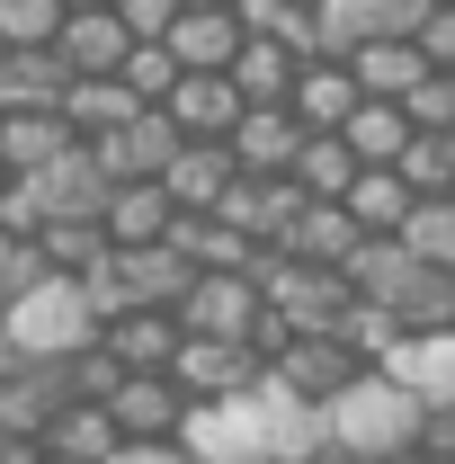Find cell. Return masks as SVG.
I'll return each instance as SVG.
<instances>
[{
    "label": "cell",
    "instance_id": "6da1fadb",
    "mask_svg": "<svg viewBox=\"0 0 455 464\" xmlns=\"http://www.w3.org/2000/svg\"><path fill=\"white\" fill-rule=\"evenodd\" d=\"M322 447H331L322 411L295 402L277 375H268L259 393L197 402V420H188V456H197V464H313Z\"/></svg>",
    "mask_w": 455,
    "mask_h": 464
},
{
    "label": "cell",
    "instance_id": "7a4b0ae2",
    "mask_svg": "<svg viewBox=\"0 0 455 464\" xmlns=\"http://www.w3.org/2000/svg\"><path fill=\"white\" fill-rule=\"evenodd\" d=\"M322 429H331V447H340V456H357V464H393V456H420V438H429V402H420L402 375L366 366L340 402L322 411Z\"/></svg>",
    "mask_w": 455,
    "mask_h": 464
},
{
    "label": "cell",
    "instance_id": "3957f363",
    "mask_svg": "<svg viewBox=\"0 0 455 464\" xmlns=\"http://www.w3.org/2000/svg\"><path fill=\"white\" fill-rule=\"evenodd\" d=\"M0 322H9V348L36 357V366H63V357L99 348V304L81 295V277H45V286H27L18 304H0Z\"/></svg>",
    "mask_w": 455,
    "mask_h": 464
},
{
    "label": "cell",
    "instance_id": "277c9868",
    "mask_svg": "<svg viewBox=\"0 0 455 464\" xmlns=\"http://www.w3.org/2000/svg\"><path fill=\"white\" fill-rule=\"evenodd\" d=\"M250 277H259L268 313H277L295 340H313V331H340L348 304H357L340 268H313V259H286V250H259V268H250Z\"/></svg>",
    "mask_w": 455,
    "mask_h": 464
},
{
    "label": "cell",
    "instance_id": "5b68a950",
    "mask_svg": "<svg viewBox=\"0 0 455 464\" xmlns=\"http://www.w3.org/2000/svg\"><path fill=\"white\" fill-rule=\"evenodd\" d=\"M179 322H188V340H259V322H268V295L250 268H206L188 304H179Z\"/></svg>",
    "mask_w": 455,
    "mask_h": 464
},
{
    "label": "cell",
    "instance_id": "8992f818",
    "mask_svg": "<svg viewBox=\"0 0 455 464\" xmlns=\"http://www.w3.org/2000/svg\"><path fill=\"white\" fill-rule=\"evenodd\" d=\"M268 375H277V384L295 393V402L331 411V402L348 393V384L366 375V357H357V348H348L340 331H313V340H286L277 357H268Z\"/></svg>",
    "mask_w": 455,
    "mask_h": 464
},
{
    "label": "cell",
    "instance_id": "52a82bcc",
    "mask_svg": "<svg viewBox=\"0 0 455 464\" xmlns=\"http://www.w3.org/2000/svg\"><path fill=\"white\" fill-rule=\"evenodd\" d=\"M27 197H36V215H45V224H108L116 179H108V161H99L90 143H72L54 170H36V179H27Z\"/></svg>",
    "mask_w": 455,
    "mask_h": 464
},
{
    "label": "cell",
    "instance_id": "ba28073f",
    "mask_svg": "<svg viewBox=\"0 0 455 464\" xmlns=\"http://www.w3.org/2000/svg\"><path fill=\"white\" fill-rule=\"evenodd\" d=\"M170 375L188 384V402H232V393L268 384V357H259V340H188Z\"/></svg>",
    "mask_w": 455,
    "mask_h": 464
},
{
    "label": "cell",
    "instance_id": "9c48e42d",
    "mask_svg": "<svg viewBox=\"0 0 455 464\" xmlns=\"http://www.w3.org/2000/svg\"><path fill=\"white\" fill-rule=\"evenodd\" d=\"M63 411H72V375H63V366L18 357V366L0 375V438H45Z\"/></svg>",
    "mask_w": 455,
    "mask_h": 464
},
{
    "label": "cell",
    "instance_id": "30bf717a",
    "mask_svg": "<svg viewBox=\"0 0 455 464\" xmlns=\"http://www.w3.org/2000/svg\"><path fill=\"white\" fill-rule=\"evenodd\" d=\"M179 143H188V134L170 125V108H143L134 125L99 134L90 152L108 161V179H116V188H134V179H161V170H170V161H179Z\"/></svg>",
    "mask_w": 455,
    "mask_h": 464
},
{
    "label": "cell",
    "instance_id": "8fae6325",
    "mask_svg": "<svg viewBox=\"0 0 455 464\" xmlns=\"http://www.w3.org/2000/svg\"><path fill=\"white\" fill-rule=\"evenodd\" d=\"M304 206H313V197H304V179H241V188L224 197V224L250 232L259 250H286L295 224H304Z\"/></svg>",
    "mask_w": 455,
    "mask_h": 464
},
{
    "label": "cell",
    "instance_id": "7c38bea8",
    "mask_svg": "<svg viewBox=\"0 0 455 464\" xmlns=\"http://www.w3.org/2000/svg\"><path fill=\"white\" fill-rule=\"evenodd\" d=\"M304 143H313V125H304L295 108H250L241 125H232V161H241V179H295Z\"/></svg>",
    "mask_w": 455,
    "mask_h": 464
},
{
    "label": "cell",
    "instance_id": "4fadbf2b",
    "mask_svg": "<svg viewBox=\"0 0 455 464\" xmlns=\"http://www.w3.org/2000/svg\"><path fill=\"white\" fill-rule=\"evenodd\" d=\"M108 411H116L125 438H188V420H197V402H188L179 375H125L108 393Z\"/></svg>",
    "mask_w": 455,
    "mask_h": 464
},
{
    "label": "cell",
    "instance_id": "5bb4252c",
    "mask_svg": "<svg viewBox=\"0 0 455 464\" xmlns=\"http://www.w3.org/2000/svg\"><path fill=\"white\" fill-rule=\"evenodd\" d=\"M250 116V99L232 90V72H188L170 90V125L188 143H232V125Z\"/></svg>",
    "mask_w": 455,
    "mask_h": 464
},
{
    "label": "cell",
    "instance_id": "9a60e30c",
    "mask_svg": "<svg viewBox=\"0 0 455 464\" xmlns=\"http://www.w3.org/2000/svg\"><path fill=\"white\" fill-rule=\"evenodd\" d=\"M161 188L179 197V215H224V197L241 188V161H232V143H179Z\"/></svg>",
    "mask_w": 455,
    "mask_h": 464
},
{
    "label": "cell",
    "instance_id": "2e32d148",
    "mask_svg": "<svg viewBox=\"0 0 455 464\" xmlns=\"http://www.w3.org/2000/svg\"><path fill=\"white\" fill-rule=\"evenodd\" d=\"M99 340H108V357L125 375H170L179 348H188V322H179V313H116Z\"/></svg>",
    "mask_w": 455,
    "mask_h": 464
},
{
    "label": "cell",
    "instance_id": "e0dca14e",
    "mask_svg": "<svg viewBox=\"0 0 455 464\" xmlns=\"http://www.w3.org/2000/svg\"><path fill=\"white\" fill-rule=\"evenodd\" d=\"M72 143H81V125H72L63 108H9V116H0V161H9L18 179L54 170Z\"/></svg>",
    "mask_w": 455,
    "mask_h": 464
},
{
    "label": "cell",
    "instance_id": "ac0fdd59",
    "mask_svg": "<svg viewBox=\"0 0 455 464\" xmlns=\"http://www.w3.org/2000/svg\"><path fill=\"white\" fill-rule=\"evenodd\" d=\"M63 63H72V81H116L125 54H134V27L116 18V9H72V27H63Z\"/></svg>",
    "mask_w": 455,
    "mask_h": 464
},
{
    "label": "cell",
    "instance_id": "d6986e66",
    "mask_svg": "<svg viewBox=\"0 0 455 464\" xmlns=\"http://www.w3.org/2000/svg\"><path fill=\"white\" fill-rule=\"evenodd\" d=\"M170 232H179V197L161 179H134V188L108 197V241L116 250H152V241H170Z\"/></svg>",
    "mask_w": 455,
    "mask_h": 464
},
{
    "label": "cell",
    "instance_id": "ffe728a7",
    "mask_svg": "<svg viewBox=\"0 0 455 464\" xmlns=\"http://www.w3.org/2000/svg\"><path fill=\"white\" fill-rule=\"evenodd\" d=\"M161 45H170L188 72H232V63H241V45H250V27H241V9H188Z\"/></svg>",
    "mask_w": 455,
    "mask_h": 464
},
{
    "label": "cell",
    "instance_id": "44dd1931",
    "mask_svg": "<svg viewBox=\"0 0 455 464\" xmlns=\"http://www.w3.org/2000/svg\"><path fill=\"white\" fill-rule=\"evenodd\" d=\"M348 72H357V90H366V99H411L438 63L420 54V36H375V45H357V54H348Z\"/></svg>",
    "mask_w": 455,
    "mask_h": 464
},
{
    "label": "cell",
    "instance_id": "7402d4cb",
    "mask_svg": "<svg viewBox=\"0 0 455 464\" xmlns=\"http://www.w3.org/2000/svg\"><path fill=\"white\" fill-rule=\"evenodd\" d=\"M340 206L357 215L366 241H393V232H411V215H420V188H411L402 170H357V188H348Z\"/></svg>",
    "mask_w": 455,
    "mask_h": 464
},
{
    "label": "cell",
    "instance_id": "603a6c76",
    "mask_svg": "<svg viewBox=\"0 0 455 464\" xmlns=\"http://www.w3.org/2000/svg\"><path fill=\"white\" fill-rule=\"evenodd\" d=\"M295 81H304V54L277 45V36H250L241 63H232V90H241L250 108H295Z\"/></svg>",
    "mask_w": 455,
    "mask_h": 464
},
{
    "label": "cell",
    "instance_id": "cb8c5ba5",
    "mask_svg": "<svg viewBox=\"0 0 455 464\" xmlns=\"http://www.w3.org/2000/svg\"><path fill=\"white\" fill-rule=\"evenodd\" d=\"M384 375H402L429 411H455V331H420V340H402Z\"/></svg>",
    "mask_w": 455,
    "mask_h": 464
},
{
    "label": "cell",
    "instance_id": "d4e9b609",
    "mask_svg": "<svg viewBox=\"0 0 455 464\" xmlns=\"http://www.w3.org/2000/svg\"><path fill=\"white\" fill-rule=\"evenodd\" d=\"M357 108H366V90H357L348 63H304V81H295V116H304L313 134H340Z\"/></svg>",
    "mask_w": 455,
    "mask_h": 464
},
{
    "label": "cell",
    "instance_id": "484cf974",
    "mask_svg": "<svg viewBox=\"0 0 455 464\" xmlns=\"http://www.w3.org/2000/svg\"><path fill=\"white\" fill-rule=\"evenodd\" d=\"M72 99V63L54 45H36V54H0V116L9 108H63Z\"/></svg>",
    "mask_w": 455,
    "mask_h": 464
},
{
    "label": "cell",
    "instance_id": "4316f807",
    "mask_svg": "<svg viewBox=\"0 0 455 464\" xmlns=\"http://www.w3.org/2000/svg\"><path fill=\"white\" fill-rule=\"evenodd\" d=\"M340 134H348V152H357L366 170H393L402 152H411V134H420V125H411V108H402V99H366Z\"/></svg>",
    "mask_w": 455,
    "mask_h": 464
},
{
    "label": "cell",
    "instance_id": "83f0119b",
    "mask_svg": "<svg viewBox=\"0 0 455 464\" xmlns=\"http://www.w3.org/2000/svg\"><path fill=\"white\" fill-rule=\"evenodd\" d=\"M45 447H54V464H108L116 447H125V429H116L108 402H72L54 429H45Z\"/></svg>",
    "mask_w": 455,
    "mask_h": 464
},
{
    "label": "cell",
    "instance_id": "f1b7e54d",
    "mask_svg": "<svg viewBox=\"0 0 455 464\" xmlns=\"http://www.w3.org/2000/svg\"><path fill=\"white\" fill-rule=\"evenodd\" d=\"M366 232H357V215L348 206H304V224H295V241H286V259H313V268H348V250H357Z\"/></svg>",
    "mask_w": 455,
    "mask_h": 464
},
{
    "label": "cell",
    "instance_id": "f546056e",
    "mask_svg": "<svg viewBox=\"0 0 455 464\" xmlns=\"http://www.w3.org/2000/svg\"><path fill=\"white\" fill-rule=\"evenodd\" d=\"M170 241L197 259V268H259V241H250V232H232L224 215H179Z\"/></svg>",
    "mask_w": 455,
    "mask_h": 464
},
{
    "label": "cell",
    "instance_id": "4dcf8cb0",
    "mask_svg": "<svg viewBox=\"0 0 455 464\" xmlns=\"http://www.w3.org/2000/svg\"><path fill=\"white\" fill-rule=\"evenodd\" d=\"M63 116L81 125V143H99V134H116V125H134V116H143V99H134L125 81H72Z\"/></svg>",
    "mask_w": 455,
    "mask_h": 464
},
{
    "label": "cell",
    "instance_id": "1f68e13d",
    "mask_svg": "<svg viewBox=\"0 0 455 464\" xmlns=\"http://www.w3.org/2000/svg\"><path fill=\"white\" fill-rule=\"evenodd\" d=\"M357 152H348V134H313L304 143V161H295V179H304V197H322V206H340L348 188H357Z\"/></svg>",
    "mask_w": 455,
    "mask_h": 464
},
{
    "label": "cell",
    "instance_id": "d6a6232c",
    "mask_svg": "<svg viewBox=\"0 0 455 464\" xmlns=\"http://www.w3.org/2000/svg\"><path fill=\"white\" fill-rule=\"evenodd\" d=\"M63 27H72V0H0V45L9 54L63 45Z\"/></svg>",
    "mask_w": 455,
    "mask_h": 464
},
{
    "label": "cell",
    "instance_id": "836d02e7",
    "mask_svg": "<svg viewBox=\"0 0 455 464\" xmlns=\"http://www.w3.org/2000/svg\"><path fill=\"white\" fill-rule=\"evenodd\" d=\"M36 250H45L54 277H90L116 241H108V224H45V232H36Z\"/></svg>",
    "mask_w": 455,
    "mask_h": 464
},
{
    "label": "cell",
    "instance_id": "e575fe53",
    "mask_svg": "<svg viewBox=\"0 0 455 464\" xmlns=\"http://www.w3.org/2000/svg\"><path fill=\"white\" fill-rule=\"evenodd\" d=\"M340 340L357 348V357H366V366H393V348L411 340V331H402V313H393V304H348V322H340Z\"/></svg>",
    "mask_w": 455,
    "mask_h": 464
},
{
    "label": "cell",
    "instance_id": "d590c367",
    "mask_svg": "<svg viewBox=\"0 0 455 464\" xmlns=\"http://www.w3.org/2000/svg\"><path fill=\"white\" fill-rule=\"evenodd\" d=\"M116 81H125V90H134L143 108H170V90H179V81H188V63H179L170 45H134V54H125V72H116Z\"/></svg>",
    "mask_w": 455,
    "mask_h": 464
},
{
    "label": "cell",
    "instance_id": "8d00e7d4",
    "mask_svg": "<svg viewBox=\"0 0 455 464\" xmlns=\"http://www.w3.org/2000/svg\"><path fill=\"white\" fill-rule=\"evenodd\" d=\"M393 170L411 179L420 197H455V143L447 134H411V152H402Z\"/></svg>",
    "mask_w": 455,
    "mask_h": 464
},
{
    "label": "cell",
    "instance_id": "74e56055",
    "mask_svg": "<svg viewBox=\"0 0 455 464\" xmlns=\"http://www.w3.org/2000/svg\"><path fill=\"white\" fill-rule=\"evenodd\" d=\"M429 268H455V197H420V215H411V232H402Z\"/></svg>",
    "mask_w": 455,
    "mask_h": 464
},
{
    "label": "cell",
    "instance_id": "f35d334b",
    "mask_svg": "<svg viewBox=\"0 0 455 464\" xmlns=\"http://www.w3.org/2000/svg\"><path fill=\"white\" fill-rule=\"evenodd\" d=\"M63 375H72V402H108L116 384H125V366L108 357V340H99V348H81V357H63Z\"/></svg>",
    "mask_w": 455,
    "mask_h": 464
},
{
    "label": "cell",
    "instance_id": "ab89813d",
    "mask_svg": "<svg viewBox=\"0 0 455 464\" xmlns=\"http://www.w3.org/2000/svg\"><path fill=\"white\" fill-rule=\"evenodd\" d=\"M402 108H411V125H420V134H455V72H429Z\"/></svg>",
    "mask_w": 455,
    "mask_h": 464
},
{
    "label": "cell",
    "instance_id": "60d3db41",
    "mask_svg": "<svg viewBox=\"0 0 455 464\" xmlns=\"http://www.w3.org/2000/svg\"><path fill=\"white\" fill-rule=\"evenodd\" d=\"M116 18L134 27V45H161L179 18H188V0H116Z\"/></svg>",
    "mask_w": 455,
    "mask_h": 464
},
{
    "label": "cell",
    "instance_id": "b9f144b4",
    "mask_svg": "<svg viewBox=\"0 0 455 464\" xmlns=\"http://www.w3.org/2000/svg\"><path fill=\"white\" fill-rule=\"evenodd\" d=\"M108 464H197V456H188V438H125Z\"/></svg>",
    "mask_w": 455,
    "mask_h": 464
},
{
    "label": "cell",
    "instance_id": "7bdbcfd3",
    "mask_svg": "<svg viewBox=\"0 0 455 464\" xmlns=\"http://www.w3.org/2000/svg\"><path fill=\"white\" fill-rule=\"evenodd\" d=\"M420 54L438 63V72H455V0H438V18L420 27Z\"/></svg>",
    "mask_w": 455,
    "mask_h": 464
},
{
    "label": "cell",
    "instance_id": "ee69618b",
    "mask_svg": "<svg viewBox=\"0 0 455 464\" xmlns=\"http://www.w3.org/2000/svg\"><path fill=\"white\" fill-rule=\"evenodd\" d=\"M0 464H54L45 438H0Z\"/></svg>",
    "mask_w": 455,
    "mask_h": 464
},
{
    "label": "cell",
    "instance_id": "f6af8a7d",
    "mask_svg": "<svg viewBox=\"0 0 455 464\" xmlns=\"http://www.w3.org/2000/svg\"><path fill=\"white\" fill-rule=\"evenodd\" d=\"M188 9H241V0H188Z\"/></svg>",
    "mask_w": 455,
    "mask_h": 464
},
{
    "label": "cell",
    "instance_id": "bcb514c9",
    "mask_svg": "<svg viewBox=\"0 0 455 464\" xmlns=\"http://www.w3.org/2000/svg\"><path fill=\"white\" fill-rule=\"evenodd\" d=\"M9 188H18V170H9V161H0V197H9Z\"/></svg>",
    "mask_w": 455,
    "mask_h": 464
},
{
    "label": "cell",
    "instance_id": "7dc6e473",
    "mask_svg": "<svg viewBox=\"0 0 455 464\" xmlns=\"http://www.w3.org/2000/svg\"><path fill=\"white\" fill-rule=\"evenodd\" d=\"M9 250H18V241H9V232H0V268H9Z\"/></svg>",
    "mask_w": 455,
    "mask_h": 464
},
{
    "label": "cell",
    "instance_id": "c3c4849f",
    "mask_svg": "<svg viewBox=\"0 0 455 464\" xmlns=\"http://www.w3.org/2000/svg\"><path fill=\"white\" fill-rule=\"evenodd\" d=\"M72 9H116V0H72Z\"/></svg>",
    "mask_w": 455,
    "mask_h": 464
},
{
    "label": "cell",
    "instance_id": "681fc988",
    "mask_svg": "<svg viewBox=\"0 0 455 464\" xmlns=\"http://www.w3.org/2000/svg\"><path fill=\"white\" fill-rule=\"evenodd\" d=\"M304 9H322V0H304Z\"/></svg>",
    "mask_w": 455,
    "mask_h": 464
},
{
    "label": "cell",
    "instance_id": "f907efd6",
    "mask_svg": "<svg viewBox=\"0 0 455 464\" xmlns=\"http://www.w3.org/2000/svg\"><path fill=\"white\" fill-rule=\"evenodd\" d=\"M0 54H9V45H0Z\"/></svg>",
    "mask_w": 455,
    "mask_h": 464
},
{
    "label": "cell",
    "instance_id": "816d5d0a",
    "mask_svg": "<svg viewBox=\"0 0 455 464\" xmlns=\"http://www.w3.org/2000/svg\"><path fill=\"white\" fill-rule=\"evenodd\" d=\"M447 143H455V134H447Z\"/></svg>",
    "mask_w": 455,
    "mask_h": 464
}]
</instances>
